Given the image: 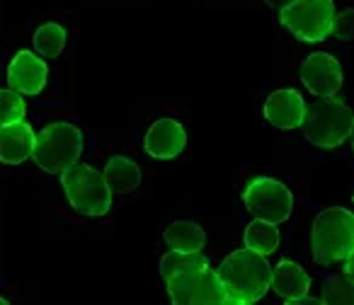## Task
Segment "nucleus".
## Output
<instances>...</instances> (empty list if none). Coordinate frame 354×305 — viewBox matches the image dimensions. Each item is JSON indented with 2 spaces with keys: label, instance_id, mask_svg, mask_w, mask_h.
Returning <instances> with one entry per match:
<instances>
[{
  "label": "nucleus",
  "instance_id": "1",
  "mask_svg": "<svg viewBox=\"0 0 354 305\" xmlns=\"http://www.w3.org/2000/svg\"><path fill=\"white\" fill-rule=\"evenodd\" d=\"M223 286H226L228 303L250 305L257 303L272 286V266L265 255L250 250H236L218 266Z\"/></svg>",
  "mask_w": 354,
  "mask_h": 305
},
{
  "label": "nucleus",
  "instance_id": "2",
  "mask_svg": "<svg viewBox=\"0 0 354 305\" xmlns=\"http://www.w3.org/2000/svg\"><path fill=\"white\" fill-rule=\"evenodd\" d=\"M313 259L318 264H335L354 252V213L347 208H325L313 221L310 233Z\"/></svg>",
  "mask_w": 354,
  "mask_h": 305
},
{
  "label": "nucleus",
  "instance_id": "3",
  "mask_svg": "<svg viewBox=\"0 0 354 305\" xmlns=\"http://www.w3.org/2000/svg\"><path fill=\"white\" fill-rule=\"evenodd\" d=\"M354 126V112L333 95L320 97L306 107V119L301 124L308 143L318 148H337L349 138Z\"/></svg>",
  "mask_w": 354,
  "mask_h": 305
},
{
  "label": "nucleus",
  "instance_id": "4",
  "mask_svg": "<svg viewBox=\"0 0 354 305\" xmlns=\"http://www.w3.org/2000/svg\"><path fill=\"white\" fill-rule=\"evenodd\" d=\"M61 184L68 197V204L80 216L100 218L112 208V187L104 173H97L90 165L75 163L66 173H61Z\"/></svg>",
  "mask_w": 354,
  "mask_h": 305
},
{
  "label": "nucleus",
  "instance_id": "5",
  "mask_svg": "<svg viewBox=\"0 0 354 305\" xmlns=\"http://www.w3.org/2000/svg\"><path fill=\"white\" fill-rule=\"evenodd\" d=\"M83 152V133L73 124H49L37 133L35 163L51 175H61L73 168Z\"/></svg>",
  "mask_w": 354,
  "mask_h": 305
},
{
  "label": "nucleus",
  "instance_id": "6",
  "mask_svg": "<svg viewBox=\"0 0 354 305\" xmlns=\"http://www.w3.org/2000/svg\"><path fill=\"white\" fill-rule=\"evenodd\" d=\"M167 284V295L175 305H223L228 303L226 286L218 271L202 266V269L177 271Z\"/></svg>",
  "mask_w": 354,
  "mask_h": 305
},
{
  "label": "nucleus",
  "instance_id": "7",
  "mask_svg": "<svg viewBox=\"0 0 354 305\" xmlns=\"http://www.w3.org/2000/svg\"><path fill=\"white\" fill-rule=\"evenodd\" d=\"M279 22L301 41L315 44L333 35L335 6L333 0H296L279 12Z\"/></svg>",
  "mask_w": 354,
  "mask_h": 305
},
{
  "label": "nucleus",
  "instance_id": "8",
  "mask_svg": "<svg viewBox=\"0 0 354 305\" xmlns=\"http://www.w3.org/2000/svg\"><path fill=\"white\" fill-rule=\"evenodd\" d=\"M243 204L255 218L277 223V226L289 221L294 211V197L286 184L272 177H252L243 189Z\"/></svg>",
  "mask_w": 354,
  "mask_h": 305
},
{
  "label": "nucleus",
  "instance_id": "9",
  "mask_svg": "<svg viewBox=\"0 0 354 305\" xmlns=\"http://www.w3.org/2000/svg\"><path fill=\"white\" fill-rule=\"evenodd\" d=\"M301 83L315 95V97H333L342 88V68L337 59L330 54H310L301 63Z\"/></svg>",
  "mask_w": 354,
  "mask_h": 305
},
{
  "label": "nucleus",
  "instance_id": "10",
  "mask_svg": "<svg viewBox=\"0 0 354 305\" xmlns=\"http://www.w3.org/2000/svg\"><path fill=\"white\" fill-rule=\"evenodd\" d=\"M187 146V131L183 124L175 119H158L151 124L146 138H143V150L156 160H172Z\"/></svg>",
  "mask_w": 354,
  "mask_h": 305
},
{
  "label": "nucleus",
  "instance_id": "11",
  "mask_svg": "<svg viewBox=\"0 0 354 305\" xmlns=\"http://www.w3.org/2000/svg\"><path fill=\"white\" fill-rule=\"evenodd\" d=\"M46 80H49V68H46L44 59H39L32 51H20L8 66V85L17 90L20 95H39L44 90Z\"/></svg>",
  "mask_w": 354,
  "mask_h": 305
},
{
  "label": "nucleus",
  "instance_id": "12",
  "mask_svg": "<svg viewBox=\"0 0 354 305\" xmlns=\"http://www.w3.org/2000/svg\"><path fill=\"white\" fill-rule=\"evenodd\" d=\"M265 119L274 128H299L306 119V102L296 90H274L265 102Z\"/></svg>",
  "mask_w": 354,
  "mask_h": 305
},
{
  "label": "nucleus",
  "instance_id": "13",
  "mask_svg": "<svg viewBox=\"0 0 354 305\" xmlns=\"http://www.w3.org/2000/svg\"><path fill=\"white\" fill-rule=\"evenodd\" d=\"M37 133L27 121L3 124L0 131V160L6 165H20L35 155Z\"/></svg>",
  "mask_w": 354,
  "mask_h": 305
},
{
  "label": "nucleus",
  "instance_id": "14",
  "mask_svg": "<svg viewBox=\"0 0 354 305\" xmlns=\"http://www.w3.org/2000/svg\"><path fill=\"white\" fill-rule=\"evenodd\" d=\"M272 288L279 293V298L284 303L294 298H301V295L308 293L310 288V276L301 269L296 262H279V264L272 269Z\"/></svg>",
  "mask_w": 354,
  "mask_h": 305
},
{
  "label": "nucleus",
  "instance_id": "15",
  "mask_svg": "<svg viewBox=\"0 0 354 305\" xmlns=\"http://www.w3.org/2000/svg\"><path fill=\"white\" fill-rule=\"evenodd\" d=\"M167 247L170 250H183V252H202L204 242H207V233L199 223L194 221H175L165 228L162 233Z\"/></svg>",
  "mask_w": 354,
  "mask_h": 305
},
{
  "label": "nucleus",
  "instance_id": "16",
  "mask_svg": "<svg viewBox=\"0 0 354 305\" xmlns=\"http://www.w3.org/2000/svg\"><path fill=\"white\" fill-rule=\"evenodd\" d=\"M104 177H107L114 194H131L141 184V170L133 160L124 158V155H114L104 165Z\"/></svg>",
  "mask_w": 354,
  "mask_h": 305
},
{
  "label": "nucleus",
  "instance_id": "17",
  "mask_svg": "<svg viewBox=\"0 0 354 305\" xmlns=\"http://www.w3.org/2000/svg\"><path fill=\"white\" fill-rule=\"evenodd\" d=\"M245 247H250V250L260 252L265 257L272 255L279 247V228H277V223L255 218L245 228Z\"/></svg>",
  "mask_w": 354,
  "mask_h": 305
},
{
  "label": "nucleus",
  "instance_id": "18",
  "mask_svg": "<svg viewBox=\"0 0 354 305\" xmlns=\"http://www.w3.org/2000/svg\"><path fill=\"white\" fill-rule=\"evenodd\" d=\"M66 41H68V35L66 30L59 25V22H46L39 30L35 32V49L41 59H56L61 51L66 49Z\"/></svg>",
  "mask_w": 354,
  "mask_h": 305
},
{
  "label": "nucleus",
  "instance_id": "19",
  "mask_svg": "<svg viewBox=\"0 0 354 305\" xmlns=\"http://www.w3.org/2000/svg\"><path fill=\"white\" fill-rule=\"evenodd\" d=\"M323 303L330 305H354V281L349 279L347 271L330 274L323 281Z\"/></svg>",
  "mask_w": 354,
  "mask_h": 305
},
{
  "label": "nucleus",
  "instance_id": "20",
  "mask_svg": "<svg viewBox=\"0 0 354 305\" xmlns=\"http://www.w3.org/2000/svg\"><path fill=\"white\" fill-rule=\"evenodd\" d=\"M209 266L207 255L202 252H183V250H170L160 262V276L162 279H170L177 271H187V269H202Z\"/></svg>",
  "mask_w": 354,
  "mask_h": 305
},
{
  "label": "nucleus",
  "instance_id": "21",
  "mask_svg": "<svg viewBox=\"0 0 354 305\" xmlns=\"http://www.w3.org/2000/svg\"><path fill=\"white\" fill-rule=\"evenodd\" d=\"M0 104H3V112H0L3 124H15L25 119V99H22V95L17 90H3L0 92Z\"/></svg>",
  "mask_w": 354,
  "mask_h": 305
},
{
  "label": "nucleus",
  "instance_id": "22",
  "mask_svg": "<svg viewBox=\"0 0 354 305\" xmlns=\"http://www.w3.org/2000/svg\"><path fill=\"white\" fill-rule=\"evenodd\" d=\"M333 37L339 41H354V8H347L339 15H335Z\"/></svg>",
  "mask_w": 354,
  "mask_h": 305
},
{
  "label": "nucleus",
  "instance_id": "23",
  "mask_svg": "<svg viewBox=\"0 0 354 305\" xmlns=\"http://www.w3.org/2000/svg\"><path fill=\"white\" fill-rule=\"evenodd\" d=\"M320 303H323V298H310L308 293H306V295H301V298L289 300V305H320Z\"/></svg>",
  "mask_w": 354,
  "mask_h": 305
},
{
  "label": "nucleus",
  "instance_id": "24",
  "mask_svg": "<svg viewBox=\"0 0 354 305\" xmlns=\"http://www.w3.org/2000/svg\"><path fill=\"white\" fill-rule=\"evenodd\" d=\"M265 3H267V6H270V8H274V10H284V8H289V6H294V3H296V0H265Z\"/></svg>",
  "mask_w": 354,
  "mask_h": 305
},
{
  "label": "nucleus",
  "instance_id": "25",
  "mask_svg": "<svg viewBox=\"0 0 354 305\" xmlns=\"http://www.w3.org/2000/svg\"><path fill=\"white\" fill-rule=\"evenodd\" d=\"M344 271H347V274H349V279L354 281V252L347 257V259H344Z\"/></svg>",
  "mask_w": 354,
  "mask_h": 305
},
{
  "label": "nucleus",
  "instance_id": "26",
  "mask_svg": "<svg viewBox=\"0 0 354 305\" xmlns=\"http://www.w3.org/2000/svg\"><path fill=\"white\" fill-rule=\"evenodd\" d=\"M349 141H352V150H354V126H352V133H349Z\"/></svg>",
  "mask_w": 354,
  "mask_h": 305
}]
</instances>
